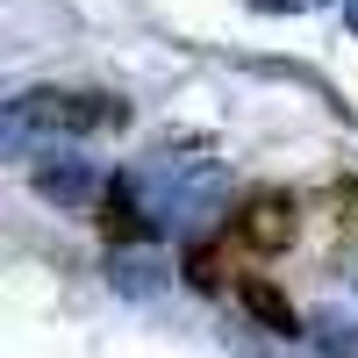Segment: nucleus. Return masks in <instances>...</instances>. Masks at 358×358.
<instances>
[{"label":"nucleus","mask_w":358,"mask_h":358,"mask_svg":"<svg viewBox=\"0 0 358 358\" xmlns=\"http://www.w3.org/2000/svg\"><path fill=\"white\" fill-rule=\"evenodd\" d=\"M301 222H308V201L287 194V187H258L229 208V244L251 251V258H280L301 244Z\"/></svg>","instance_id":"f257e3e1"},{"label":"nucleus","mask_w":358,"mask_h":358,"mask_svg":"<svg viewBox=\"0 0 358 358\" xmlns=\"http://www.w3.org/2000/svg\"><path fill=\"white\" fill-rule=\"evenodd\" d=\"M29 122H50V129H122L129 108L108 101V94H29Z\"/></svg>","instance_id":"f03ea898"},{"label":"nucleus","mask_w":358,"mask_h":358,"mask_svg":"<svg viewBox=\"0 0 358 358\" xmlns=\"http://www.w3.org/2000/svg\"><path fill=\"white\" fill-rule=\"evenodd\" d=\"M236 301H244L258 322H265V330H273V337H294V330H301V315H294V301H287V294L273 287V280H236Z\"/></svg>","instance_id":"7ed1b4c3"},{"label":"nucleus","mask_w":358,"mask_h":358,"mask_svg":"<svg viewBox=\"0 0 358 358\" xmlns=\"http://www.w3.org/2000/svg\"><path fill=\"white\" fill-rule=\"evenodd\" d=\"M322 222L337 244H358V179H330L322 187Z\"/></svg>","instance_id":"20e7f679"},{"label":"nucleus","mask_w":358,"mask_h":358,"mask_svg":"<svg viewBox=\"0 0 358 358\" xmlns=\"http://www.w3.org/2000/svg\"><path fill=\"white\" fill-rule=\"evenodd\" d=\"M101 236H108V244H136V236H151V222H143V208L122 194V187H115L108 201H101Z\"/></svg>","instance_id":"39448f33"},{"label":"nucleus","mask_w":358,"mask_h":358,"mask_svg":"<svg viewBox=\"0 0 358 358\" xmlns=\"http://www.w3.org/2000/svg\"><path fill=\"white\" fill-rule=\"evenodd\" d=\"M187 273H194V287H208V294H215V287H222V258H215V251H194V265H187Z\"/></svg>","instance_id":"423d86ee"}]
</instances>
